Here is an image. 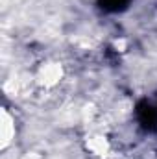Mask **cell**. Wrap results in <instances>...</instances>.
I'll use <instances>...</instances> for the list:
<instances>
[{
	"label": "cell",
	"mask_w": 157,
	"mask_h": 159,
	"mask_svg": "<svg viewBox=\"0 0 157 159\" xmlns=\"http://www.w3.org/2000/svg\"><path fill=\"white\" fill-rule=\"evenodd\" d=\"M63 80V67L56 61H46L35 70V81L43 89H54Z\"/></svg>",
	"instance_id": "1"
},
{
	"label": "cell",
	"mask_w": 157,
	"mask_h": 159,
	"mask_svg": "<svg viewBox=\"0 0 157 159\" xmlns=\"http://www.w3.org/2000/svg\"><path fill=\"white\" fill-rule=\"evenodd\" d=\"M85 148L91 156L94 157H105L111 154L113 150V141L109 139V135L105 131H91L85 139Z\"/></svg>",
	"instance_id": "2"
},
{
	"label": "cell",
	"mask_w": 157,
	"mask_h": 159,
	"mask_svg": "<svg viewBox=\"0 0 157 159\" xmlns=\"http://www.w3.org/2000/svg\"><path fill=\"white\" fill-rule=\"evenodd\" d=\"M17 135V126H15V115L9 113L6 107L2 111V126H0V137H2V148H7Z\"/></svg>",
	"instance_id": "3"
}]
</instances>
